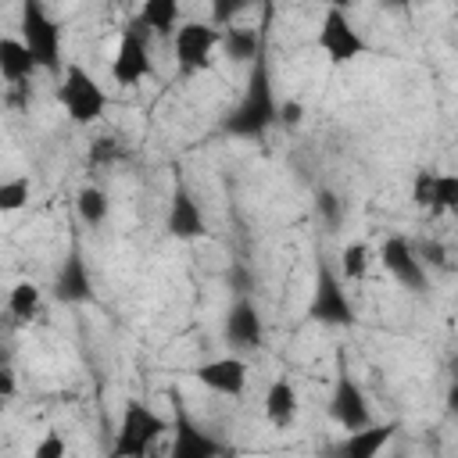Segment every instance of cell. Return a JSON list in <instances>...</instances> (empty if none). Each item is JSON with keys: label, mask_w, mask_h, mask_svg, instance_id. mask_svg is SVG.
Returning <instances> with one entry per match:
<instances>
[{"label": "cell", "mask_w": 458, "mask_h": 458, "mask_svg": "<svg viewBox=\"0 0 458 458\" xmlns=\"http://www.w3.org/2000/svg\"><path fill=\"white\" fill-rule=\"evenodd\" d=\"M276 89H272V68H268V47L258 50V57L250 61V75H247V89L236 100V107L225 114L222 129L236 140H261L272 125H276Z\"/></svg>", "instance_id": "6da1fadb"}, {"label": "cell", "mask_w": 458, "mask_h": 458, "mask_svg": "<svg viewBox=\"0 0 458 458\" xmlns=\"http://www.w3.org/2000/svg\"><path fill=\"white\" fill-rule=\"evenodd\" d=\"M18 39L29 47V54L36 57V68L57 75L61 64V25L50 18L43 0H21L18 11Z\"/></svg>", "instance_id": "7a4b0ae2"}, {"label": "cell", "mask_w": 458, "mask_h": 458, "mask_svg": "<svg viewBox=\"0 0 458 458\" xmlns=\"http://www.w3.org/2000/svg\"><path fill=\"white\" fill-rule=\"evenodd\" d=\"M57 104L64 107L72 125H93L107 111V93L104 86L82 68V64H64L61 68V86H57Z\"/></svg>", "instance_id": "3957f363"}, {"label": "cell", "mask_w": 458, "mask_h": 458, "mask_svg": "<svg viewBox=\"0 0 458 458\" xmlns=\"http://www.w3.org/2000/svg\"><path fill=\"white\" fill-rule=\"evenodd\" d=\"M308 318L318 326H333V329H351L358 322L354 301L344 290V279L329 268V261L315 265V286H311V301H308Z\"/></svg>", "instance_id": "277c9868"}, {"label": "cell", "mask_w": 458, "mask_h": 458, "mask_svg": "<svg viewBox=\"0 0 458 458\" xmlns=\"http://www.w3.org/2000/svg\"><path fill=\"white\" fill-rule=\"evenodd\" d=\"M154 75V57H150V29L132 18L125 29H122V39H118V50L111 57V79L114 86H136L143 79Z\"/></svg>", "instance_id": "5b68a950"}, {"label": "cell", "mask_w": 458, "mask_h": 458, "mask_svg": "<svg viewBox=\"0 0 458 458\" xmlns=\"http://www.w3.org/2000/svg\"><path fill=\"white\" fill-rule=\"evenodd\" d=\"M168 433V422L143 401L129 397L122 408V426H118V440H114V454L122 458H140L154 447V440H161Z\"/></svg>", "instance_id": "8992f818"}, {"label": "cell", "mask_w": 458, "mask_h": 458, "mask_svg": "<svg viewBox=\"0 0 458 458\" xmlns=\"http://www.w3.org/2000/svg\"><path fill=\"white\" fill-rule=\"evenodd\" d=\"M315 43H318V50L326 54L329 64H351V61H358L361 54H369L365 36L358 32V25H354V21L347 18V11H340V7H326L322 29H318Z\"/></svg>", "instance_id": "52a82bcc"}, {"label": "cell", "mask_w": 458, "mask_h": 458, "mask_svg": "<svg viewBox=\"0 0 458 458\" xmlns=\"http://www.w3.org/2000/svg\"><path fill=\"white\" fill-rule=\"evenodd\" d=\"M222 29H215L211 21H179V29L172 32V50H175V64L182 75H197L215 61Z\"/></svg>", "instance_id": "ba28073f"}, {"label": "cell", "mask_w": 458, "mask_h": 458, "mask_svg": "<svg viewBox=\"0 0 458 458\" xmlns=\"http://www.w3.org/2000/svg\"><path fill=\"white\" fill-rule=\"evenodd\" d=\"M172 408H175V415H172V447H168L172 458H222V454L233 451L229 444L215 440L211 433H204L190 419V411L182 408L179 390H172Z\"/></svg>", "instance_id": "9c48e42d"}, {"label": "cell", "mask_w": 458, "mask_h": 458, "mask_svg": "<svg viewBox=\"0 0 458 458\" xmlns=\"http://www.w3.org/2000/svg\"><path fill=\"white\" fill-rule=\"evenodd\" d=\"M329 419H333L340 429H347V433L372 422L365 390L358 386V379H354L344 365L336 369V379H333V390H329Z\"/></svg>", "instance_id": "30bf717a"}, {"label": "cell", "mask_w": 458, "mask_h": 458, "mask_svg": "<svg viewBox=\"0 0 458 458\" xmlns=\"http://www.w3.org/2000/svg\"><path fill=\"white\" fill-rule=\"evenodd\" d=\"M379 261H383V268L390 272V279H394L397 286H404L408 293H426V283H429V279H426V268H422V261L415 258L408 236H401V233L386 236L383 247H379Z\"/></svg>", "instance_id": "8fae6325"}, {"label": "cell", "mask_w": 458, "mask_h": 458, "mask_svg": "<svg viewBox=\"0 0 458 458\" xmlns=\"http://www.w3.org/2000/svg\"><path fill=\"white\" fill-rule=\"evenodd\" d=\"M222 340L236 351H258L265 344V322L250 297H233L222 318Z\"/></svg>", "instance_id": "7c38bea8"}, {"label": "cell", "mask_w": 458, "mask_h": 458, "mask_svg": "<svg viewBox=\"0 0 458 458\" xmlns=\"http://www.w3.org/2000/svg\"><path fill=\"white\" fill-rule=\"evenodd\" d=\"M165 233L172 240H200L208 233V218H204L197 197L190 193V186L182 179H175V186H172L168 215H165Z\"/></svg>", "instance_id": "4fadbf2b"}, {"label": "cell", "mask_w": 458, "mask_h": 458, "mask_svg": "<svg viewBox=\"0 0 458 458\" xmlns=\"http://www.w3.org/2000/svg\"><path fill=\"white\" fill-rule=\"evenodd\" d=\"M54 297L61 304H89L93 301V272L79 247H72L61 258V265L54 272Z\"/></svg>", "instance_id": "5bb4252c"}, {"label": "cell", "mask_w": 458, "mask_h": 458, "mask_svg": "<svg viewBox=\"0 0 458 458\" xmlns=\"http://www.w3.org/2000/svg\"><path fill=\"white\" fill-rule=\"evenodd\" d=\"M247 361L236 358V354H225V358H211L204 365L193 369V379L200 386H208L211 394H222V397H240L247 390Z\"/></svg>", "instance_id": "9a60e30c"}, {"label": "cell", "mask_w": 458, "mask_h": 458, "mask_svg": "<svg viewBox=\"0 0 458 458\" xmlns=\"http://www.w3.org/2000/svg\"><path fill=\"white\" fill-rule=\"evenodd\" d=\"M297 408H301L297 386H293L286 376L272 379V383H268V390H265V419H268L276 429H286V426H293Z\"/></svg>", "instance_id": "2e32d148"}, {"label": "cell", "mask_w": 458, "mask_h": 458, "mask_svg": "<svg viewBox=\"0 0 458 458\" xmlns=\"http://www.w3.org/2000/svg\"><path fill=\"white\" fill-rule=\"evenodd\" d=\"M394 433H397V422H369V426H361V429H351V433L344 437L340 451L351 454V458H376V454L394 440Z\"/></svg>", "instance_id": "e0dca14e"}, {"label": "cell", "mask_w": 458, "mask_h": 458, "mask_svg": "<svg viewBox=\"0 0 458 458\" xmlns=\"http://www.w3.org/2000/svg\"><path fill=\"white\" fill-rule=\"evenodd\" d=\"M218 47L225 50V57L233 64H250L258 57V50L265 47V29H258V25H225Z\"/></svg>", "instance_id": "ac0fdd59"}, {"label": "cell", "mask_w": 458, "mask_h": 458, "mask_svg": "<svg viewBox=\"0 0 458 458\" xmlns=\"http://www.w3.org/2000/svg\"><path fill=\"white\" fill-rule=\"evenodd\" d=\"M36 68V57L29 54V47L18 39V36H0V79L7 82H25L32 79Z\"/></svg>", "instance_id": "d6986e66"}, {"label": "cell", "mask_w": 458, "mask_h": 458, "mask_svg": "<svg viewBox=\"0 0 458 458\" xmlns=\"http://www.w3.org/2000/svg\"><path fill=\"white\" fill-rule=\"evenodd\" d=\"M179 14H182V4L179 0H143V7H140L136 18L150 29V36L172 39V32L179 29Z\"/></svg>", "instance_id": "ffe728a7"}, {"label": "cell", "mask_w": 458, "mask_h": 458, "mask_svg": "<svg viewBox=\"0 0 458 458\" xmlns=\"http://www.w3.org/2000/svg\"><path fill=\"white\" fill-rule=\"evenodd\" d=\"M7 311H11L14 322L36 318V311H39V286L29 283V279H18V283L7 290Z\"/></svg>", "instance_id": "44dd1931"}, {"label": "cell", "mask_w": 458, "mask_h": 458, "mask_svg": "<svg viewBox=\"0 0 458 458\" xmlns=\"http://www.w3.org/2000/svg\"><path fill=\"white\" fill-rule=\"evenodd\" d=\"M315 215L322 218V225H326L329 233H340L344 222H347V200H344L336 190L322 186V190H315Z\"/></svg>", "instance_id": "7402d4cb"}, {"label": "cell", "mask_w": 458, "mask_h": 458, "mask_svg": "<svg viewBox=\"0 0 458 458\" xmlns=\"http://www.w3.org/2000/svg\"><path fill=\"white\" fill-rule=\"evenodd\" d=\"M75 215L86 222V225H100L107 218V193L100 186H82L75 193Z\"/></svg>", "instance_id": "603a6c76"}, {"label": "cell", "mask_w": 458, "mask_h": 458, "mask_svg": "<svg viewBox=\"0 0 458 458\" xmlns=\"http://www.w3.org/2000/svg\"><path fill=\"white\" fill-rule=\"evenodd\" d=\"M32 197V182L25 175H11V179H0V215H14L29 204Z\"/></svg>", "instance_id": "cb8c5ba5"}, {"label": "cell", "mask_w": 458, "mask_h": 458, "mask_svg": "<svg viewBox=\"0 0 458 458\" xmlns=\"http://www.w3.org/2000/svg\"><path fill=\"white\" fill-rule=\"evenodd\" d=\"M454 208H458V175L454 172H433L429 211H454Z\"/></svg>", "instance_id": "d4e9b609"}, {"label": "cell", "mask_w": 458, "mask_h": 458, "mask_svg": "<svg viewBox=\"0 0 458 458\" xmlns=\"http://www.w3.org/2000/svg\"><path fill=\"white\" fill-rule=\"evenodd\" d=\"M369 247L365 243H347L344 247V254H340V272H344V279H365V272H369Z\"/></svg>", "instance_id": "484cf974"}, {"label": "cell", "mask_w": 458, "mask_h": 458, "mask_svg": "<svg viewBox=\"0 0 458 458\" xmlns=\"http://www.w3.org/2000/svg\"><path fill=\"white\" fill-rule=\"evenodd\" d=\"M222 279H225V286H229L233 297H250L254 293V272H250L247 261H229V268L222 272Z\"/></svg>", "instance_id": "4316f807"}, {"label": "cell", "mask_w": 458, "mask_h": 458, "mask_svg": "<svg viewBox=\"0 0 458 458\" xmlns=\"http://www.w3.org/2000/svg\"><path fill=\"white\" fill-rule=\"evenodd\" d=\"M411 250H415V258L422 261V268H447V243H440L437 236H426V240H419V243H411Z\"/></svg>", "instance_id": "83f0119b"}, {"label": "cell", "mask_w": 458, "mask_h": 458, "mask_svg": "<svg viewBox=\"0 0 458 458\" xmlns=\"http://www.w3.org/2000/svg\"><path fill=\"white\" fill-rule=\"evenodd\" d=\"M247 7H254V0H211V25H215V29H225V25H233Z\"/></svg>", "instance_id": "f1b7e54d"}, {"label": "cell", "mask_w": 458, "mask_h": 458, "mask_svg": "<svg viewBox=\"0 0 458 458\" xmlns=\"http://www.w3.org/2000/svg\"><path fill=\"white\" fill-rule=\"evenodd\" d=\"M122 154H125V147H122L118 136H100V140L89 143V161L93 165H114Z\"/></svg>", "instance_id": "f546056e"}, {"label": "cell", "mask_w": 458, "mask_h": 458, "mask_svg": "<svg viewBox=\"0 0 458 458\" xmlns=\"http://www.w3.org/2000/svg\"><path fill=\"white\" fill-rule=\"evenodd\" d=\"M429 193H433V168H419L411 179V204L415 208H429Z\"/></svg>", "instance_id": "4dcf8cb0"}, {"label": "cell", "mask_w": 458, "mask_h": 458, "mask_svg": "<svg viewBox=\"0 0 458 458\" xmlns=\"http://www.w3.org/2000/svg\"><path fill=\"white\" fill-rule=\"evenodd\" d=\"M276 122L286 125V129H297V125L304 122V104H301V100H283V104H276Z\"/></svg>", "instance_id": "1f68e13d"}, {"label": "cell", "mask_w": 458, "mask_h": 458, "mask_svg": "<svg viewBox=\"0 0 458 458\" xmlns=\"http://www.w3.org/2000/svg\"><path fill=\"white\" fill-rule=\"evenodd\" d=\"M64 451H68V444H64V437H57V429H50V433L32 447L36 458H61Z\"/></svg>", "instance_id": "d6a6232c"}, {"label": "cell", "mask_w": 458, "mask_h": 458, "mask_svg": "<svg viewBox=\"0 0 458 458\" xmlns=\"http://www.w3.org/2000/svg\"><path fill=\"white\" fill-rule=\"evenodd\" d=\"M18 394V379H14V369L7 361H0V397H14Z\"/></svg>", "instance_id": "836d02e7"}, {"label": "cell", "mask_w": 458, "mask_h": 458, "mask_svg": "<svg viewBox=\"0 0 458 458\" xmlns=\"http://www.w3.org/2000/svg\"><path fill=\"white\" fill-rule=\"evenodd\" d=\"M318 4H326V7H340V11H351L358 0H318Z\"/></svg>", "instance_id": "e575fe53"}, {"label": "cell", "mask_w": 458, "mask_h": 458, "mask_svg": "<svg viewBox=\"0 0 458 458\" xmlns=\"http://www.w3.org/2000/svg\"><path fill=\"white\" fill-rule=\"evenodd\" d=\"M386 7H411V4H419V0H383Z\"/></svg>", "instance_id": "d590c367"}, {"label": "cell", "mask_w": 458, "mask_h": 458, "mask_svg": "<svg viewBox=\"0 0 458 458\" xmlns=\"http://www.w3.org/2000/svg\"><path fill=\"white\" fill-rule=\"evenodd\" d=\"M0 411H4V397H0Z\"/></svg>", "instance_id": "8d00e7d4"}]
</instances>
